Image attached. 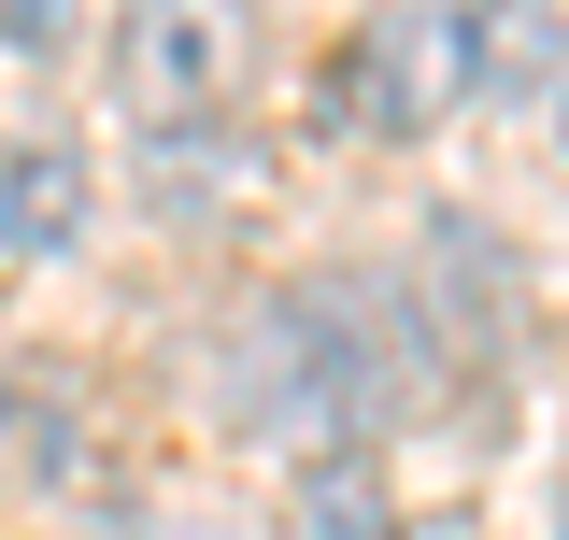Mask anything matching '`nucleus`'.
Here are the masks:
<instances>
[{"label":"nucleus","instance_id":"1","mask_svg":"<svg viewBox=\"0 0 569 540\" xmlns=\"http://www.w3.org/2000/svg\"><path fill=\"white\" fill-rule=\"evenodd\" d=\"M385 399H399V370H385L356 284H299L284 313H257V412H271V427H299V441L342 456Z\"/></svg>","mask_w":569,"mask_h":540},{"label":"nucleus","instance_id":"2","mask_svg":"<svg viewBox=\"0 0 569 540\" xmlns=\"http://www.w3.org/2000/svg\"><path fill=\"white\" fill-rule=\"evenodd\" d=\"M485 71H498L485 14H370L328 58V129H441Z\"/></svg>","mask_w":569,"mask_h":540},{"label":"nucleus","instance_id":"3","mask_svg":"<svg viewBox=\"0 0 569 540\" xmlns=\"http://www.w3.org/2000/svg\"><path fill=\"white\" fill-rule=\"evenodd\" d=\"M71 213H86V171H71V142H29L14 171H0V242L14 257H58Z\"/></svg>","mask_w":569,"mask_h":540},{"label":"nucleus","instance_id":"4","mask_svg":"<svg viewBox=\"0 0 569 540\" xmlns=\"http://www.w3.org/2000/svg\"><path fill=\"white\" fill-rule=\"evenodd\" d=\"M284 540H399V498L356 470V456H313L299 498H284Z\"/></svg>","mask_w":569,"mask_h":540},{"label":"nucleus","instance_id":"5","mask_svg":"<svg viewBox=\"0 0 569 540\" xmlns=\"http://www.w3.org/2000/svg\"><path fill=\"white\" fill-rule=\"evenodd\" d=\"M200 71H213L200 29H129V86H200Z\"/></svg>","mask_w":569,"mask_h":540},{"label":"nucleus","instance_id":"6","mask_svg":"<svg viewBox=\"0 0 569 540\" xmlns=\"http://www.w3.org/2000/svg\"><path fill=\"white\" fill-rule=\"evenodd\" d=\"M556 129H569V86H556Z\"/></svg>","mask_w":569,"mask_h":540}]
</instances>
